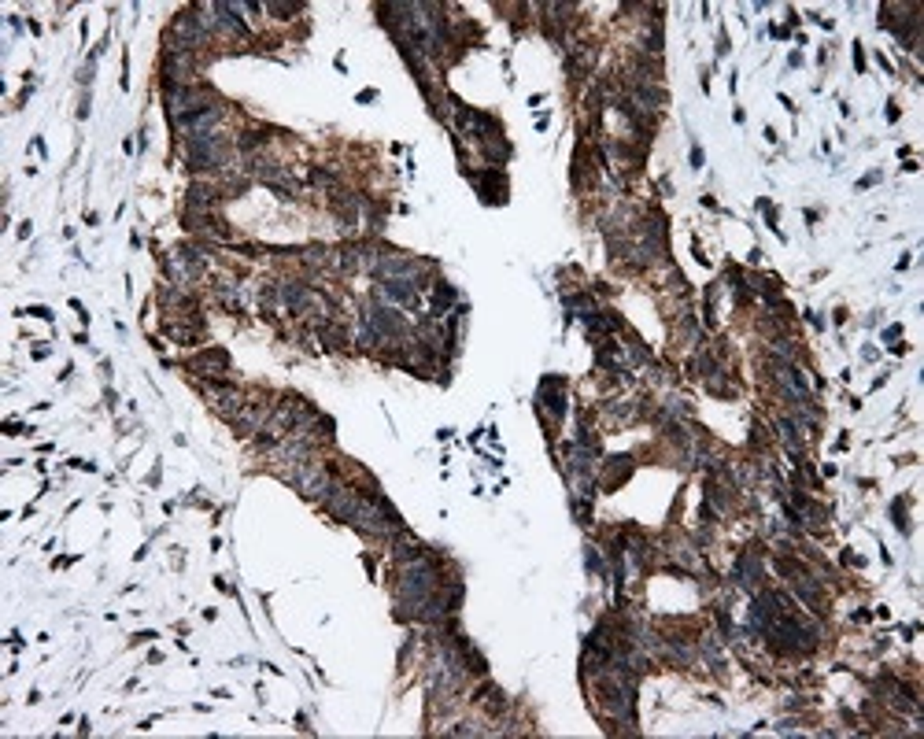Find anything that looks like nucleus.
Instances as JSON below:
<instances>
[{"mask_svg": "<svg viewBox=\"0 0 924 739\" xmlns=\"http://www.w3.org/2000/svg\"><path fill=\"white\" fill-rule=\"evenodd\" d=\"M777 429H780V437H784V444H788V448H791V451H799V448H802V437H799V429H795V421H788V418H784V421H780V425H777Z\"/></svg>", "mask_w": 924, "mask_h": 739, "instance_id": "obj_3", "label": "nucleus"}, {"mask_svg": "<svg viewBox=\"0 0 924 739\" xmlns=\"http://www.w3.org/2000/svg\"><path fill=\"white\" fill-rule=\"evenodd\" d=\"M189 366H193L196 373H222L229 366V355L226 351H204V355H196Z\"/></svg>", "mask_w": 924, "mask_h": 739, "instance_id": "obj_2", "label": "nucleus"}, {"mask_svg": "<svg viewBox=\"0 0 924 739\" xmlns=\"http://www.w3.org/2000/svg\"><path fill=\"white\" fill-rule=\"evenodd\" d=\"M540 403H544L555 418H562V410H566V396H562V381L558 377H547L544 384H540Z\"/></svg>", "mask_w": 924, "mask_h": 739, "instance_id": "obj_1", "label": "nucleus"}, {"mask_svg": "<svg viewBox=\"0 0 924 739\" xmlns=\"http://www.w3.org/2000/svg\"><path fill=\"white\" fill-rule=\"evenodd\" d=\"M266 12H281V19H288V12H300V8L296 4H274V0H270Z\"/></svg>", "mask_w": 924, "mask_h": 739, "instance_id": "obj_4", "label": "nucleus"}]
</instances>
